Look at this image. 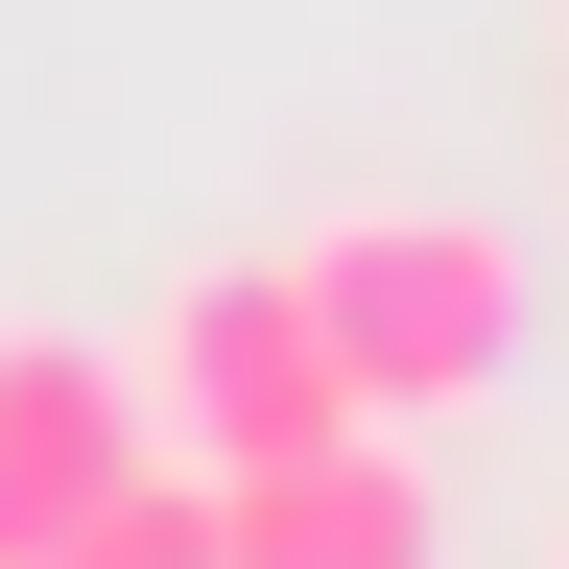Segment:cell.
I'll list each match as a JSON object with an SVG mask.
<instances>
[{"mask_svg":"<svg viewBox=\"0 0 569 569\" xmlns=\"http://www.w3.org/2000/svg\"><path fill=\"white\" fill-rule=\"evenodd\" d=\"M284 284H309L356 427H475L498 380H522V238L451 213V190H356V213H309Z\"/></svg>","mask_w":569,"mask_h":569,"instance_id":"1","label":"cell"},{"mask_svg":"<svg viewBox=\"0 0 569 569\" xmlns=\"http://www.w3.org/2000/svg\"><path fill=\"white\" fill-rule=\"evenodd\" d=\"M119 380H142V451L167 475H261V451H309V427H356V380H332V332H309L284 261H190Z\"/></svg>","mask_w":569,"mask_h":569,"instance_id":"2","label":"cell"},{"mask_svg":"<svg viewBox=\"0 0 569 569\" xmlns=\"http://www.w3.org/2000/svg\"><path fill=\"white\" fill-rule=\"evenodd\" d=\"M213 569H451L427 427H309V451L213 475Z\"/></svg>","mask_w":569,"mask_h":569,"instance_id":"3","label":"cell"},{"mask_svg":"<svg viewBox=\"0 0 569 569\" xmlns=\"http://www.w3.org/2000/svg\"><path fill=\"white\" fill-rule=\"evenodd\" d=\"M142 475V380L96 332H0V569H24L71 498H119Z\"/></svg>","mask_w":569,"mask_h":569,"instance_id":"4","label":"cell"},{"mask_svg":"<svg viewBox=\"0 0 569 569\" xmlns=\"http://www.w3.org/2000/svg\"><path fill=\"white\" fill-rule=\"evenodd\" d=\"M24 569H213V475H167V451H142L119 498H71Z\"/></svg>","mask_w":569,"mask_h":569,"instance_id":"5","label":"cell"},{"mask_svg":"<svg viewBox=\"0 0 569 569\" xmlns=\"http://www.w3.org/2000/svg\"><path fill=\"white\" fill-rule=\"evenodd\" d=\"M546 569H569V546H546Z\"/></svg>","mask_w":569,"mask_h":569,"instance_id":"6","label":"cell"}]
</instances>
